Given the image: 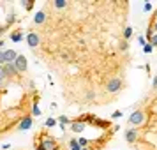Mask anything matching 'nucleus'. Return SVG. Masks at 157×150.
<instances>
[{"instance_id": "nucleus-1", "label": "nucleus", "mask_w": 157, "mask_h": 150, "mask_svg": "<svg viewBox=\"0 0 157 150\" xmlns=\"http://www.w3.org/2000/svg\"><path fill=\"white\" fill-rule=\"evenodd\" d=\"M37 148L39 150H58V141L53 138V136H44L43 141L37 145Z\"/></svg>"}, {"instance_id": "nucleus-2", "label": "nucleus", "mask_w": 157, "mask_h": 150, "mask_svg": "<svg viewBox=\"0 0 157 150\" xmlns=\"http://www.w3.org/2000/svg\"><path fill=\"white\" fill-rule=\"evenodd\" d=\"M129 122L132 124V125H145L147 124V113L143 111V110H136V111H132V115L129 117Z\"/></svg>"}, {"instance_id": "nucleus-3", "label": "nucleus", "mask_w": 157, "mask_h": 150, "mask_svg": "<svg viewBox=\"0 0 157 150\" xmlns=\"http://www.w3.org/2000/svg\"><path fill=\"white\" fill-rule=\"evenodd\" d=\"M122 79L120 78H111L109 81H108V85H106V90L109 94H117V92H120L122 90Z\"/></svg>"}, {"instance_id": "nucleus-4", "label": "nucleus", "mask_w": 157, "mask_h": 150, "mask_svg": "<svg viewBox=\"0 0 157 150\" xmlns=\"http://www.w3.org/2000/svg\"><path fill=\"white\" fill-rule=\"evenodd\" d=\"M124 136H125V141L127 143H134V141H138V138H140V131L136 127H127L125 133H124Z\"/></svg>"}, {"instance_id": "nucleus-5", "label": "nucleus", "mask_w": 157, "mask_h": 150, "mask_svg": "<svg viewBox=\"0 0 157 150\" xmlns=\"http://www.w3.org/2000/svg\"><path fill=\"white\" fill-rule=\"evenodd\" d=\"M14 67L16 71L20 72V74H23V72L27 71V67H29V64H27V58L23 57V55H18L14 60Z\"/></svg>"}, {"instance_id": "nucleus-6", "label": "nucleus", "mask_w": 157, "mask_h": 150, "mask_svg": "<svg viewBox=\"0 0 157 150\" xmlns=\"http://www.w3.org/2000/svg\"><path fill=\"white\" fill-rule=\"evenodd\" d=\"M27 43H29L30 48H37V46H39V43H41V37H39V34H36V32H29V34H27Z\"/></svg>"}, {"instance_id": "nucleus-7", "label": "nucleus", "mask_w": 157, "mask_h": 150, "mask_svg": "<svg viewBox=\"0 0 157 150\" xmlns=\"http://www.w3.org/2000/svg\"><path fill=\"white\" fill-rule=\"evenodd\" d=\"M4 72H6V78H7V79L18 78V74H20V72L16 71L14 64H6V65H4Z\"/></svg>"}, {"instance_id": "nucleus-8", "label": "nucleus", "mask_w": 157, "mask_h": 150, "mask_svg": "<svg viewBox=\"0 0 157 150\" xmlns=\"http://www.w3.org/2000/svg\"><path fill=\"white\" fill-rule=\"evenodd\" d=\"M86 127V124L85 122H81V120H72L71 122V131L72 133H83Z\"/></svg>"}, {"instance_id": "nucleus-9", "label": "nucleus", "mask_w": 157, "mask_h": 150, "mask_svg": "<svg viewBox=\"0 0 157 150\" xmlns=\"http://www.w3.org/2000/svg\"><path fill=\"white\" fill-rule=\"evenodd\" d=\"M16 57H18V53L14 50H6L4 51V58H6V64H14Z\"/></svg>"}, {"instance_id": "nucleus-10", "label": "nucleus", "mask_w": 157, "mask_h": 150, "mask_svg": "<svg viewBox=\"0 0 157 150\" xmlns=\"http://www.w3.org/2000/svg\"><path fill=\"white\" fill-rule=\"evenodd\" d=\"M32 127V117H30V115H25V117H23V120L20 122V131H27V129H30Z\"/></svg>"}, {"instance_id": "nucleus-11", "label": "nucleus", "mask_w": 157, "mask_h": 150, "mask_svg": "<svg viewBox=\"0 0 157 150\" xmlns=\"http://www.w3.org/2000/svg\"><path fill=\"white\" fill-rule=\"evenodd\" d=\"M44 21H46V13L44 11H37L36 16H34V23L36 25H43Z\"/></svg>"}, {"instance_id": "nucleus-12", "label": "nucleus", "mask_w": 157, "mask_h": 150, "mask_svg": "<svg viewBox=\"0 0 157 150\" xmlns=\"http://www.w3.org/2000/svg\"><path fill=\"white\" fill-rule=\"evenodd\" d=\"M21 39H23V32L21 30H16V32L11 34V41H13V43H20Z\"/></svg>"}, {"instance_id": "nucleus-13", "label": "nucleus", "mask_w": 157, "mask_h": 150, "mask_svg": "<svg viewBox=\"0 0 157 150\" xmlns=\"http://www.w3.org/2000/svg\"><path fill=\"white\" fill-rule=\"evenodd\" d=\"M53 7L55 9H64V7H67V2H64V0H55V2H53Z\"/></svg>"}, {"instance_id": "nucleus-14", "label": "nucleus", "mask_w": 157, "mask_h": 150, "mask_svg": "<svg viewBox=\"0 0 157 150\" xmlns=\"http://www.w3.org/2000/svg\"><path fill=\"white\" fill-rule=\"evenodd\" d=\"M131 37H132V29H131V27L124 29V39H125V41L129 43V39H131Z\"/></svg>"}, {"instance_id": "nucleus-15", "label": "nucleus", "mask_w": 157, "mask_h": 150, "mask_svg": "<svg viewBox=\"0 0 157 150\" xmlns=\"http://www.w3.org/2000/svg\"><path fill=\"white\" fill-rule=\"evenodd\" d=\"M32 115H41V110H39V106H37V99L34 101V106H32Z\"/></svg>"}, {"instance_id": "nucleus-16", "label": "nucleus", "mask_w": 157, "mask_h": 150, "mask_svg": "<svg viewBox=\"0 0 157 150\" xmlns=\"http://www.w3.org/2000/svg\"><path fill=\"white\" fill-rule=\"evenodd\" d=\"M88 143H90V141H88V140H85V138H79V140H78V145L81 147V148L88 147Z\"/></svg>"}, {"instance_id": "nucleus-17", "label": "nucleus", "mask_w": 157, "mask_h": 150, "mask_svg": "<svg viewBox=\"0 0 157 150\" xmlns=\"http://www.w3.org/2000/svg\"><path fill=\"white\" fill-rule=\"evenodd\" d=\"M148 43H150V46H152V48H155V46H157V34H154V36L150 37Z\"/></svg>"}, {"instance_id": "nucleus-18", "label": "nucleus", "mask_w": 157, "mask_h": 150, "mask_svg": "<svg viewBox=\"0 0 157 150\" xmlns=\"http://www.w3.org/2000/svg\"><path fill=\"white\" fill-rule=\"evenodd\" d=\"M6 72H4V65H0V83H2V81H6Z\"/></svg>"}, {"instance_id": "nucleus-19", "label": "nucleus", "mask_w": 157, "mask_h": 150, "mask_svg": "<svg viewBox=\"0 0 157 150\" xmlns=\"http://www.w3.org/2000/svg\"><path fill=\"white\" fill-rule=\"evenodd\" d=\"M23 6H25V9H27V11H30V9L34 7V2H23Z\"/></svg>"}, {"instance_id": "nucleus-20", "label": "nucleus", "mask_w": 157, "mask_h": 150, "mask_svg": "<svg viewBox=\"0 0 157 150\" xmlns=\"http://www.w3.org/2000/svg\"><path fill=\"white\" fill-rule=\"evenodd\" d=\"M152 50H154V48H152L150 44H145V46H143V51H145V53H152Z\"/></svg>"}, {"instance_id": "nucleus-21", "label": "nucleus", "mask_w": 157, "mask_h": 150, "mask_svg": "<svg viewBox=\"0 0 157 150\" xmlns=\"http://www.w3.org/2000/svg\"><path fill=\"white\" fill-rule=\"evenodd\" d=\"M72 147H78V140H69V148Z\"/></svg>"}, {"instance_id": "nucleus-22", "label": "nucleus", "mask_w": 157, "mask_h": 150, "mask_svg": "<svg viewBox=\"0 0 157 150\" xmlns=\"http://www.w3.org/2000/svg\"><path fill=\"white\" fill-rule=\"evenodd\" d=\"M138 43L141 44V46H145V44H147V39H145L143 36H140V37H138Z\"/></svg>"}, {"instance_id": "nucleus-23", "label": "nucleus", "mask_w": 157, "mask_h": 150, "mask_svg": "<svg viewBox=\"0 0 157 150\" xmlns=\"http://www.w3.org/2000/svg\"><path fill=\"white\" fill-rule=\"evenodd\" d=\"M14 20H16V16H14V14H9V16H7V25H11V23L14 21Z\"/></svg>"}, {"instance_id": "nucleus-24", "label": "nucleus", "mask_w": 157, "mask_h": 150, "mask_svg": "<svg viewBox=\"0 0 157 150\" xmlns=\"http://www.w3.org/2000/svg\"><path fill=\"white\" fill-rule=\"evenodd\" d=\"M55 124H57V122L53 120V118H48V120H46V125H48V127H51V125H55Z\"/></svg>"}, {"instance_id": "nucleus-25", "label": "nucleus", "mask_w": 157, "mask_h": 150, "mask_svg": "<svg viewBox=\"0 0 157 150\" xmlns=\"http://www.w3.org/2000/svg\"><path fill=\"white\" fill-rule=\"evenodd\" d=\"M0 65H6V58H4V51H0Z\"/></svg>"}, {"instance_id": "nucleus-26", "label": "nucleus", "mask_w": 157, "mask_h": 150, "mask_svg": "<svg viewBox=\"0 0 157 150\" xmlns=\"http://www.w3.org/2000/svg\"><path fill=\"white\" fill-rule=\"evenodd\" d=\"M120 48H122V50H127V48H129V43H127V41H124V43H122V46H120Z\"/></svg>"}, {"instance_id": "nucleus-27", "label": "nucleus", "mask_w": 157, "mask_h": 150, "mask_svg": "<svg viewBox=\"0 0 157 150\" xmlns=\"http://www.w3.org/2000/svg\"><path fill=\"white\" fill-rule=\"evenodd\" d=\"M60 122H62V124H71L69 118H65V117H60Z\"/></svg>"}, {"instance_id": "nucleus-28", "label": "nucleus", "mask_w": 157, "mask_h": 150, "mask_svg": "<svg viewBox=\"0 0 157 150\" xmlns=\"http://www.w3.org/2000/svg\"><path fill=\"white\" fill-rule=\"evenodd\" d=\"M145 11H147V13H148V11H152V6H150V4H145Z\"/></svg>"}, {"instance_id": "nucleus-29", "label": "nucleus", "mask_w": 157, "mask_h": 150, "mask_svg": "<svg viewBox=\"0 0 157 150\" xmlns=\"http://www.w3.org/2000/svg\"><path fill=\"white\" fill-rule=\"evenodd\" d=\"M113 117H115V118H118V117H122V111H115V113H113Z\"/></svg>"}, {"instance_id": "nucleus-30", "label": "nucleus", "mask_w": 157, "mask_h": 150, "mask_svg": "<svg viewBox=\"0 0 157 150\" xmlns=\"http://www.w3.org/2000/svg\"><path fill=\"white\" fill-rule=\"evenodd\" d=\"M6 30H7V29H6V27H0V36H2V34H4Z\"/></svg>"}, {"instance_id": "nucleus-31", "label": "nucleus", "mask_w": 157, "mask_h": 150, "mask_svg": "<svg viewBox=\"0 0 157 150\" xmlns=\"http://www.w3.org/2000/svg\"><path fill=\"white\" fill-rule=\"evenodd\" d=\"M4 44H6V43H4V41H2V39H0V48H4Z\"/></svg>"}, {"instance_id": "nucleus-32", "label": "nucleus", "mask_w": 157, "mask_h": 150, "mask_svg": "<svg viewBox=\"0 0 157 150\" xmlns=\"http://www.w3.org/2000/svg\"><path fill=\"white\" fill-rule=\"evenodd\" d=\"M154 87H157V76L154 78Z\"/></svg>"}, {"instance_id": "nucleus-33", "label": "nucleus", "mask_w": 157, "mask_h": 150, "mask_svg": "<svg viewBox=\"0 0 157 150\" xmlns=\"http://www.w3.org/2000/svg\"><path fill=\"white\" fill-rule=\"evenodd\" d=\"M81 150H88V148H86V147H85V148H81Z\"/></svg>"}, {"instance_id": "nucleus-34", "label": "nucleus", "mask_w": 157, "mask_h": 150, "mask_svg": "<svg viewBox=\"0 0 157 150\" xmlns=\"http://www.w3.org/2000/svg\"><path fill=\"white\" fill-rule=\"evenodd\" d=\"M155 16H157V9H155Z\"/></svg>"}]
</instances>
